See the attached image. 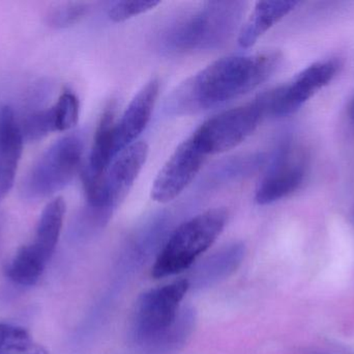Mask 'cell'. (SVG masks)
<instances>
[{
  "label": "cell",
  "instance_id": "44dd1931",
  "mask_svg": "<svg viewBox=\"0 0 354 354\" xmlns=\"http://www.w3.org/2000/svg\"><path fill=\"white\" fill-rule=\"evenodd\" d=\"M57 131H66L76 126L79 120L80 104L73 91H66L52 106Z\"/></svg>",
  "mask_w": 354,
  "mask_h": 354
},
{
  "label": "cell",
  "instance_id": "8992f818",
  "mask_svg": "<svg viewBox=\"0 0 354 354\" xmlns=\"http://www.w3.org/2000/svg\"><path fill=\"white\" fill-rule=\"evenodd\" d=\"M84 152V139L75 133L58 139L27 174L22 183L23 197L39 201L70 184L76 176Z\"/></svg>",
  "mask_w": 354,
  "mask_h": 354
},
{
  "label": "cell",
  "instance_id": "4fadbf2b",
  "mask_svg": "<svg viewBox=\"0 0 354 354\" xmlns=\"http://www.w3.org/2000/svg\"><path fill=\"white\" fill-rule=\"evenodd\" d=\"M299 4V1L293 0L257 2L251 16L239 30V46L243 48L252 47L266 31L292 12Z\"/></svg>",
  "mask_w": 354,
  "mask_h": 354
},
{
  "label": "cell",
  "instance_id": "ffe728a7",
  "mask_svg": "<svg viewBox=\"0 0 354 354\" xmlns=\"http://www.w3.org/2000/svg\"><path fill=\"white\" fill-rule=\"evenodd\" d=\"M24 141H37L56 132L55 116L52 107L29 114L20 125Z\"/></svg>",
  "mask_w": 354,
  "mask_h": 354
},
{
  "label": "cell",
  "instance_id": "5bb4252c",
  "mask_svg": "<svg viewBox=\"0 0 354 354\" xmlns=\"http://www.w3.org/2000/svg\"><path fill=\"white\" fill-rule=\"evenodd\" d=\"M115 106L110 104L102 114L95 131L88 163L83 170V175L99 177L106 172L118 156L114 147V128H115Z\"/></svg>",
  "mask_w": 354,
  "mask_h": 354
},
{
  "label": "cell",
  "instance_id": "9a60e30c",
  "mask_svg": "<svg viewBox=\"0 0 354 354\" xmlns=\"http://www.w3.org/2000/svg\"><path fill=\"white\" fill-rule=\"evenodd\" d=\"M66 209V203L62 197L50 202L41 212L35 230V239L30 243L49 262L59 240Z\"/></svg>",
  "mask_w": 354,
  "mask_h": 354
},
{
  "label": "cell",
  "instance_id": "603a6c76",
  "mask_svg": "<svg viewBox=\"0 0 354 354\" xmlns=\"http://www.w3.org/2000/svg\"><path fill=\"white\" fill-rule=\"evenodd\" d=\"M349 118H351V124L354 128V99L351 102V108H349Z\"/></svg>",
  "mask_w": 354,
  "mask_h": 354
},
{
  "label": "cell",
  "instance_id": "e0dca14e",
  "mask_svg": "<svg viewBox=\"0 0 354 354\" xmlns=\"http://www.w3.org/2000/svg\"><path fill=\"white\" fill-rule=\"evenodd\" d=\"M48 263L32 245H23L8 262L6 276L20 286H33L43 276Z\"/></svg>",
  "mask_w": 354,
  "mask_h": 354
},
{
  "label": "cell",
  "instance_id": "277c9868",
  "mask_svg": "<svg viewBox=\"0 0 354 354\" xmlns=\"http://www.w3.org/2000/svg\"><path fill=\"white\" fill-rule=\"evenodd\" d=\"M227 220V210L214 208L180 224L156 260L151 272L153 278L176 276L189 269L218 239Z\"/></svg>",
  "mask_w": 354,
  "mask_h": 354
},
{
  "label": "cell",
  "instance_id": "7c38bea8",
  "mask_svg": "<svg viewBox=\"0 0 354 354\" xmlns=\"http://www.w3.org/2000/svg\"><path fill=\"white\" fill-rule=\"evenodd\" d=\"M23 139L20 125L10 107L0 110V200L6 197L16 178L22 155Z\"/></svg>",
  "mask_w": 354,
  "mask_h": 354
},
{
  "label": "cell",
  "instance_id": "7402d4cb",
  "mask_svg": "<svg viewBox=\"0 0 354 354\" xmlns=\"http://www.w3.org/2000/svg\"><path fill=\"white\" fill-rule=\"evenodd\" d=\"M161 3L155 0H132V1H118L112 4L108 12V16L113 22H124L133 17L139 16L153 10Z\"/></svg>",
  "mask_w": 354,
  "mask_h": 354
},
{
  "label": "cell",
  "instance_id": "d6986e66",
  "mask_svg": "<svg viewBox=\"0 0 354 354\" xmlns=\"http://www.w3.org/2000/svg\"><path fill=\"white\" fill-rule=\"evenodd\" d=\"M89 10L91 6L85 2H62L48 10L46 20L53 28H66L84 18Z\"/></svg>",
  "mask_w": 354,
  "mask_h": 354
},
{
  "label": "cell",
  "instance_id": "2e32d148",
  "mask_svg": "<svg viewBox=\"0 0 354 354\" xmlns=\"http://www.w3.org/2000/svg\"><path fill=\"white\" fill-rule=\"evenodd\" d=\"M245 257V247L241 243H233L214 253L196 270L194 280L199 287L216 284L228 278L241 265Z\"/></svg>",
  "mask_w": 354,
  "mask_h": 354
},
{
  "label": "cell",
  "instance_id": "ba28073f",
  "mask_svg": "<svg viewBox=\"0 0 354 354\" xmlns=\"http://www.w3.org/2000/svg\"><path fill=\"white\" fill-rule=\"evenodd\" d=\"M338 70L336 60L315 62L299 73L290 82L268 91L270 116H287L295 114L314 94L328 85Z\"/></svg>",
  "mask_w": 354,
  "mask_h": 354
},
{
  "label": "cell",
  "instance_id": "8fae6325",
  "mask_svg": "<svg viewBox=\"0 0 354 354\" xmlns=\"http://www.w3.org/2000/svg\"><path fill=\"white\" fill-rule=\"evenodd\" d=\"M160 93L159 79L153 78L133 98L126 112L114 128V147L116 156L136 143L137 139L151 121Z\"/></svg>",
  "mask_w": 354,
  "mask_h": 354
},
{
  "label": "cell",
  "instance_id": "30bf717a",
  "mask_svg": "<svg viewBox=\"0 0 354 354\" xmlns=\"http://www.w3.org/2000/svg\"><path fill=\"white\" fill-rule=\"evenodd\" d=\"M205 159V154L191 136L181 143L153 182L151 188L153 201L166 204L176 199L197 176Z\"/></svg>",
  "mask_w": 354,
  "mask_h": 354
},
{
  "label": "cell",
  "instance_id": "6da1fadb",
  "mask_svg": "<svg viewBox=\"0 0 354 354\" xmlns=\"http://www.w3.org/2000/svg\"><path fill=\"white\" fill-rule=\"evenodd\" d=\"M281 54L266 51L223 57L181 83L168 97V116H189L249 94L268 80L280 64Z\"/></svg>",
  "mask_w": 354,
  "mask_h": 354
},
{
  "label": "cell",
  "instance_id": "3957f363",
  "mask_svg": "<svg viewBox=\"0 0 354 354\" xmlns=\"http://www.w3.org/2000/svg\"><path fill=\"white\" fill-rule=\"evenodd\" d=\"M245 1H207L174 24L163 46L174 54L218 49L234 35L247 10Z\"/></svg>",
  "mask_w": 354,
  "mask_h": 354
},
{
  "label": "cell",
  "instance_id": "9c48e42d",
  "mask_svg": "<svg viewBox=\"0 0 354 354\" xmlns=\"http://www.w3.org/2000/svg\"><path fill=\"white\" fill-rule=\"evenodd\" d=\"M305 179V163L293 151L289 141H284L268 159L266 174L255 193L256 203L270 205L297 191Z\"/></svg>",
  "mask_w": 354,
  "mask_h": 354
},
{
  "label": "cell",
  "instance_id": "7a4b0ae2",
  "mask_svg": "<svg viewBox=\"0 0 354 354\" xmlns=\"http://www.w3.org/2000/svg\"><path fill=\"white\" fill-rule=\"evenodd\" d=\"M191 287L179 280L145 292L139 299L133 319V339L149 353H161L178 348L193 330L191 310H180V303Z\"/></svg>",
  "mask_w": 354,
  "mask_h": 354
},
{
  "label": "cell",
  "instance_id": "ac0fdd59",
  "mask_svg": "<svg viewBox=\"0 0 354 354\" xmlns=\"http://www.w3.org/2000/svg\"><path fill=\"white\" fill-rule=\"evenodd\" d=\"M0 354H48L25 328L0 324Z\"/></svg>",
  "mask_w": 354,
  "mask_h": 354
},
{
  "label": "cell",
  "instance_id": "52a82bcc",
  "mask_svg": "<svg viewBox=\"0 0 354 354\" xmlns=\"http://www.w3.org/2000/svg\"><path fill=\"white\" fill-rule=\"evenodd\" d=\"M270 116L268 91L251 103L226 110L206 121L191 139L206 156L224 153L245 141Z\"/></svg>",
  "mask_w": 354,
  "mask_h": 354
},
{
  "label": "cell",
  "instance_id": "5b68a950",
  "mask_svg": "<svg viewBox=\"0 0 354 354\" xmlns=\"http://www.w3.org/2000/svg\"><path fill=\"white\" fill-rule=\"evenodd\" d=\"M149 155L145 143H135L116 157L103 175H82L86 207L109 220L114 210L126 199L142 170Z\"/></svg>",
  "mask_w": 354,
  "mask_h": 354
}]
</instances>
